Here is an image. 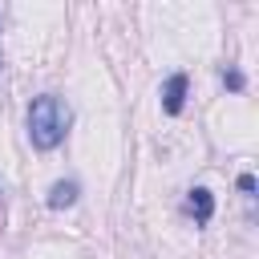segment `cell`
Segmentation results:
<instances>
[{
	"label": "cell",
	"mask_w": 259,
	"mask_h": 259,
	"mask_svg": "<svg viewBox=\"0 0 259 259\" xmlns=\"http://www.w3.org/2000/svg\"><path fill=\"white\" fill-rule=\"evenodd\" d=\"M69 125H73V113L57 93L32 97V105H28V138H32L36 150H57L65 142Z\"/></svg>",
	"instance_id": "1"
},
{
	"label": "cell",
	"mask_w": 259,
	"mask_h": 259,
	"mask_svg": "<svg viewBox=\"0 0 259 259\" xmlns=\"http://www.w3.org/2000/svg\"><path fill=\"white\" fill-rule=\"evenodd\" d=\"M186 89H190L186 73H174V77L162 85V109H166L170 117H178V113H182V105H186Z\"/></svg>",
	"instance_id": "2"
},
{
	"label": "cell",
	"mask_w": 259,
	"mask_h": 259,
	"mask_svg": "<svg viewBox=\"0 0 259 259\" xmlns=\"http://www.w3.org/2000/svg\"><path fill=\"white\" fill-rule=\"evenodd\" d=\"M77 194H81V186H77L73 178H61V182H53V186H49V198H45V202H49L53 210H65V206H73V202H77Z\"/></svg>",
	"instance_id": "3"
},
{
	"label": "cell",
	"mask_w": 259,
	"mask_h": 259,
	"mask_svg": "<svg viewBox=\"0 0 259 259\" xmlns=\"http://www.w3.org/2000/svg\"><path fill=\"white\" fill-rule=\"evenodd\" d=\"M186 210L194 214V223H210V214H214V194H210L206 186H194L190 198H186Z\"/></svg>",
	"instance_id": "4"
},
{
	"label": "cell",
	"mask_w": 259,
	"mask_h": 259,
	"mask_svg": "<svg viewBox=\"0 0 259 259\" xmlns=\"http://www.w3.org/2000/svg\"><path fill=\"white\" fill-rule=\"evenodd\" d=\"M223 85H227V89H231V93H239V89H243V85H247V77H243V73H239V69H223Z\"/></svg>",
	"instance_id": "5"
},
{
	"label": "cell",
	"mask_w": 259,
	"mask_h": 259,
	"mask_svg": "<svg viewBox=\"0 0 259 259\" xmlns=\"http://www.w3.org/2000/svg\"><path fill=\"white\" fill-rule=\"evenodd\" d=\"M239 190H243V194H255V178H251V174H239Z\"/></svg>",
	"instance_id": "6"
}]
</instances>
